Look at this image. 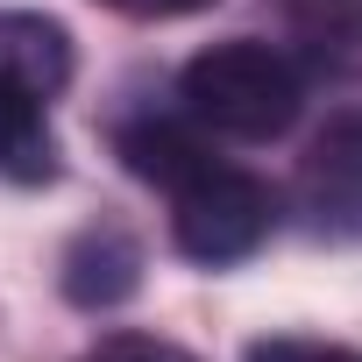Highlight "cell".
<instances>
[{
	"label": "cell",
	"instance_id": "8992f818",
	"mask_svg": "<svg viewBox=\"0 0 362 362\" xmlns=\"http://www.w3.org/2000/svg\"><path fill=\"white\" fill-rule=\"evenodd\" d=\"M0 78H15V86L57 100L71 86V36H64V22L29 15V8L0 15Z\"/></svg>",
	"mask_w": 362,
	"mask_h": 362
},
{
	"label": "cell",
	"instance_id": "7a4b0ae2",
	"mask_svg": "<svg viewBox=\"0 0 362 362\" xmlns=\"http://www.w3.org/2000/svg\"><path fill=\"white\" fill-rule=\"evenodd\" d=\"M163 192H170V242L185 249L192 263H206V270L256 256L270 242V228H277V192L263 185L256 170L221 163L214 149L192 170H177Z\"/></svg>",
	"mask_w": 362,
	"mask_h": 362
},
{
	"label": "cell",
	"instance_id": "5b68a950",
	"mask_svg": "<svg viewBox=\"0 0 362 362\" xmlns=\"http://www.w3.org/2000/svg\"><path fill=\"white\" fill-rule=\"evenodd\" d=\"M298 57L327 78H362V0H277Z\"/></svg>",
	"mask_w": 362,
	"mask_h": 362
},
{
	"label": "cell",
	"instance_id": "9c48e42d",
	"mask_svg": "<svg viewBox=\"0 0 362 362\" xmlns=\"http://www.w3.org/2000/svg\"><path fill=\"white\" fill-rule=\"evenodd\" d=\"M78 362H199V355H185L177 341H156V334H107V341L86 348Z\"/></svg>",
	"mask_w": 362,
	"mask_h": 362
},
{
	"label": "cell",
	"instance_id": "277c9868",
	"mask_svg": "<svg viewBox=\"0 0 362 362\" xmlns=\"http://www.w3.org/2000/svg\"><path fill=\"white\" fill-rule=\"evenodd\" d=\"M135 284H142V249H135L128 228L100 221V228H86V235L64 249V298H71V305L100 313V305H121Z\"/></svg>",
	"mask_w": 362,
	"mask_h": 362
},
{
	"label": "cell",
	"instance_id": "30bf717a",
	"mask_svg": "<svg viewBox=\"0 0 362 362\" xmlns=\"http://www.w3.org/2000/svg\"><path fill=\"white\" fill-rule=\"evenodd\" d=\"M249 362H362L355 348L341 341H305V334H277V341H256Z\"/></svg>",
	"mask_w": 362,
	"mask_h": 362
},
{
	"label": "cell",
	"instance_id": "3957f363",
	"mask_svg": "<svg viewBox=\"0 0 362 362\" xmlns=\"http://www.w3.org/2000/svg\"><path fill=\"white\" fill-rule=\"evenodd\" d=\"M298 214L320 242H362V107L334 114L298 156Z\"/></svg>",
	"mask_w": 362,
	"mask_h": 362
},
{
	"label": "cell",
	"instance_id": "8fae6325",
	"mask_svg": "<svg viewBox=\"0 0 362 362\" xmlns=\"http://www.w3.org/2000/svg\"><path fill=\"white\" fill-rule=\"evenodd\" d=\"M107 8H121V15H135V22H177V15L214 8V0H107Z\"/></svg>",
	"mask_w": 362,
	"mask_h": 362
},
{
	"label": "cell",
	"instance_id": "6da1fadb",
	"mask_svg": "<svg viewBox=\"0 0 362 362\" xmlns=\"http://www.w3.org/2000/svg\"><path fill=\"white\" fill-rule=\"evenodd\" d=\"M185 114L214 135H235V142H270L298 121L305 107V71L291 50L277 43H256V36H235V43H214L185 64Z\"/></svg>",
	"mask_w": 362,
	"mask_h": 362
},
{
	"label": "cell",
	"instance_id": "52a82bcc",
	"mask_svg": "<svg viewBox=\"0 0 362 362\" xmlns=\"http://www.w3.org/2000/svg\"><path fill=\"white\" fill-rule=\"evenodd\" d=\"M50 100L0 78V177L15 185H50L57 177V135H50Z\"/></svg>",
	"mask_w": 362,
	"mask_h": 362
},
{
	"label": "cell",
	"instance_id": "ba28073f",
	"mask_svg": "<svg viewBox=\"0 0 362 362\" xmlns=\"http://www.w3.org/2000/svg\"><path fill=\"white\" fill-rule=\"evenodd\" d=\"M206 156V142H199V128H185V121H128L121 128V163L135 170V177H149V185H170L177 170H192Z\"/></svg>",
	"mask_w": 362,
	"mask_h": 362
}]
</instances>
